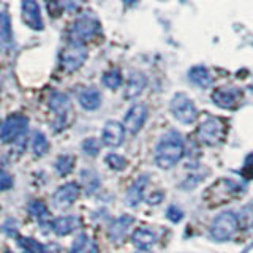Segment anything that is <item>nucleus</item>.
<instances>
[{
  "mask_svg": "<svg viewBox=\"0 0 253 253\" xmlns=\"http://www.w3.org/2000/svg\"><path fill=\"white\" fill-rule=\"evenodd\" d=\"M84 242H85V236L84 234H81L78 237V239L73 242V249H71V252L70 253H78L79 250H81L83 247H84Z\"/></svg>",
  "mask_w": 253,
  "mask_h": 253,
  "instance_id": "33",
  "label": "nucleus"
},
{
  "mask_svg": "<svg viewBox=\"0 0 253 253\" xmlns=\"http://www.w3.org/2000/svg\"><path fill=\"white\" fill-rule=\"evenodd\" d=\"M29 212H30L34 217H37L40 221H42V220L44 221V220L49 218V212H47L46 206H44L42 201H32V203L29 204Z\"/></svg>",
  "mask_w": 253,
  "mask_h": 253,
  "instance_id": "27",
  "label": "nucleus"
},
{
  "mask_svg": "<svg viewBox=\"0 0 253 253\" xmlns=\"http://www.w3.org/2000/svg\"><path fill=\"white\" fill-rule=\"evenodd\" d=\"M51 226H52V231L57 236H67L79 226V220L78 217H73V215L59 217L52 221Z\"/></svg>",
  "mask_w": 253,
  "mask_h": 253,
  "instance_id": "17",
  "label": "nucleus"
},
{
  "mask_svg": "<svg viewBox=\"0 0 253 253\" xmlns=\"http://www.w3.org/2000/svg\"><path fill=\"white\" fill-rule=\"evenodd\" d=\"M105 162L108 163L109 168H113L114 171H124L126 168V160L122 157V155H119V154H108L106 158H105Z\"/></svg>",
  "mask_w": 253,
  "mask_h": 253,
  "instance_id": "28",
  "label": "nucleus"
},
{
  "mask_svg": "<svg viewBox=\"0 0 253 253\" xmlns=\"http://www.w3.org/2000/svg\"><path fill=\"white\" fill-rule=\"evenodd\" d=\"M188 78L190 81H192L193 84L203 87V89H208V87L212 84V75L209 73V70L206 67H193L192 70L188 71Z\"/></svg>",
  "mask_w": 253,
  "mask_h": 253,
  "instance_id": "19",
  "label": "nucleus"
},
{
  "mask_svg": "<svg viewBox=\"0 0 253 253\" xmlns=\"http://www.w3.org/2000/svg\"><path fill=\"white\" fill-rule=\"evenodd\" d=\"M223 122L217 117H209L198 128V138L208 146H215L223 138Z\"/></svg>",
  "mask_w": 253,
  "mask_h": 253,
  "instance_id": "7",
  "label": "nucleus"
},
{
  "mask_svg": "<svg viewBox=\"0 0 253 253\" xmlns=\"http://www.w3.org/2000/svg\"><path fill=\"white\" fill-rule=\"evenodd\" d=\"M147 85V79L146 76L141 73V71H133L128 78V84H126V92L125 97L126 98H134L146 89Z\"/></svg>",
  "mask_w": 253,
  "mask_h": 253,
  "instance_id": "13",
  "label": "nucleus"
},
{
  "mask_svg": "<svg viewBox=\"0 0 253 253\" xmlns=\"http://www.w3.org/2000/svg\"><path fill=\"white\" fill-rule=\"evenodd\" d=\"M169 109L172 116L177 119L180 124L190 125L196 121L198 117V109L195 106V103L190 100L185 93H176L171 100Z\"/></svg>",
  "mask_w": 253,
  "mask_h": 253,
  "instance_id": "5",
  "label": "nucleus"
},
{
  "mask_svg": "<svg viewBox=\"0 0 253 253\" xmlns=\"http://www.w3.org/2000/svg\"><path fill=\"white\" fill-rule=\"evenodd\" d=\"M146 119H147V108L142 103H136L125 114V121H124L125 130H128L131 134H136L142 128V125L146 124Z\"/></svg>",
  "mask_w": 253,
  "mask_h": 253,
  "instance_id": "10",
  "label": "nucleus"
},
{
  "mask_svg": "<svg viewBox=\"0 0 253 253\" xmlns=\"http://www.w3.org/2000/svg\"><path fill=\"white\" fill-rule=\"evenodd\" d=\"M184 157V142L177 133H168L158 141L155 149V165L162 169H169Z\"/></svg>",
  "mask_w": 253,
  "mask_h": 253,
  "instance_id": "1",
  "label": "nucleus"
},
{
  "mask_svg": "<svg viewBox=\"0 0 253 253\" xmlns=\"http://www.w3.org/2000/svg\"><path fill=\"white\" fill-rule=\"evenodd\" d=\"M239 229V220L231 211L220 212L211 225V236L218 242L229 241Z\"/></svg>",
  "mask_w": 253,
  "mask_h": 253,
  "instance_id": "2",
  "label": "nucleus"
},
{
  "mask_svg": "<svg viewBox=\"0 0 253 253\" xmlns=\"http://www.w3.org/2000/svg\"><path fill=\"white\" fill-rule=\"evenodd\" d=\"M244 253H253V244L250 245L249 249H245V250H244Z\"/></svg>",
  "mask_w": 253,
  "mask_h": 253,
  "instance_id": "36",
  "label": "nucleus"
},
{
  "mask_svg": "<svg viewBox=\"0 0 253 253\" xmlns=\"http://www.w3.org/2000/svg\"><path fill=\"white\" fill-rule=\"evenodd\" d=\"M100 149H101L100 142H98V139H95V138H87L83 142V150L87 155H90V157L97 155L100 152Z\"/></svg>",
  "mask_w": 253,
  "mask_h": 253,
  "instance_id": "29",
  "label": "nucleus"
},
{
  "mask_svg": "<svg viewBox=\"0 0 253 253\" xmlns=\"http://www.w3.org/2000/svg\"><path fill=\"white\" fill-rule=\"evenodd\" d=\"M81 184H83V187H84L85 192L90 195V193L95 192V190H97L98 185H100L98 174L95 172V171H92V169H84V171L81 172Z\"/></svg>",
  "mask_w": 253,
  "mask_h": 253,
  "instance_id": "22",
  "label": "nucleus"
},
{
  "mask_svg": "<svg viewBox=\"0 0 253 253\" xmlns=\"http://www.w3.org/2000/svg\"><path fill=\"white\" fill-rule=\"evenodd\" d=\"M166 217L171 221H174V223H177V221H180V218L184 217V212H182L177 206H171V208L166 211Z\"/></svg>",
  "mask_w": 253,
  "mask_h": 253,
  "instance_id": "31",
  "label": "nucleus"
},
{
  "mask_svg": "<svg viewBox=\"0 0 253 253\" xmlns=\"http://www.w3.org/2000/svg\"><path fill=\"white\" fill-rule=\"evenodd\" d=\"M125 138V126L117 121H108L103 126L101 139L109 147H119Z\"/></svg>",
  "mask_w": 253,
  "mask_h": 253,
  "instance_id": "11",
  "label": "nucleus"
},
{
  "mask_svg": "<svg viewBox=\"0 0 253 253\" xmlns=\"http://www.w3.org/2000/svg\"><path fill=\"white\" fill-rule=\"evenodd\" d=\"M13 187V177L5 171H0V192H5V190Z\"/></svg>",
  "mask_w": 253,
  "mask_h": 253,
  "instance_id": "30",
  "label": "nucleus"
},
{
  "mask_svg": "<svg viewBox=\"0 0 253 253\" xmlns=\"http://www.w3.org/2000/svg\"><path fill=\"white\" fill-rule=\"evenodd\" d=\"M103 84H105L108 89H117V87H121L122 84V75L119 70H109L106 71L105 75H103Z\"/></svg>",
  "mask_w": 253,
  "mask_h": 253,
  "instance_id": "26",
  "label": "nucleus"
},
{
  "mask_svg": "<svg viewBox=\"0 0 253 253\" xmlns=\"http://www.w3.org/2000/svg\"><path fill=\"white\" fill-rule=\"evenodd\" d=\"M133 217L131 215H122L117 220L113 221V225L109 226V237L113 241H121L124 239V236L128 231V228L133 225Z\"/></svg>",
  "mask_w": 253,
  "mask_h": 253,
  "instance_id": "16",
  "label": "nucleus"
},
{
  "mask_svg": "<svg viewBox=\"0 0 253 253\" xmlns=\"http://www.w3.org/2000/svg\"><path fill=\"white\" fill-rule=\"evenodd\" d=\"M87 253H98V249L97 247H95V245H93V247L89 250V252H87Z\"/></svg>",
  "mask_w": 253,
  "mask_h": 253,
  "instance_id": "37",
  "label": "nucleus"
},
{
  "mask_svg": "<svg viewBox=\"0 0 253 253\" xmlns=\"http://www.w3.org/2000/svg\"><path fill=\"white\" fill-rule=\"evenodd\" d=\"M13 42L11 21L6 11L0 13V46H10Z\"/></svg>",
  "mask_w": 253,
  "mask_h": 253,
  "instance_id": "21",
  "label": "nucleus"
},
{
  "mask_svg": "<svg viewBox=\"0 0 253 253\" xmlns=\"http://www.w3.org/2000/svg\"><path fill=\"white\" fill-rule=\"evenodd\" d=\"M78 100H79V105H81L84 109L93 111V109L100 108V105H101V93L97 89H93V87H89V89L81 90Z\"/></svg>",
  "mask_w": 253,
  "mask_h": 253,
  "instance_id": "15",
  "label": "nucleus"
},
{
  "mask_svg": "<svg viewBox=\"0 0 253 253\" xmlns=\"http://www.w3.org/2000/svg\"><path fill=\"white\" fill-rule=\"evenodd\" d=\"M18 242L21 247L26 250L27 253H46V249L43 244H40L38 241L32 239V237L26 236H18Z\"/></svg>",
  "mask_w": 253,
  "mask_h": 253,
  "instance_id": "24",
  "label": "nucleus"
},
{
  "mask_svg": "<svg viewBox=\"0 0 253 253\" xmlns=\"http://www.w3.org/2000/svg\"><path fill=\"white\" fill-rule=\"evenodd\" d=\"M75 168V158L71 155H60L55 162V169L60 176H67Z\"/></svg>",
  "mask_w": 253,
  "mask_h": 253,
  "instance_id": "25",
  "label": "nucleus"
},
{
  "mask_svg": "<svg viewBox=\"0 0 253 253\" xmlns=\"http://www.w3.org/2000/svg\"><path fill=\"white\" fill-rule=\"evenodd\" d=\"M63 2H65L67 10L70 11H78L79 6L83 5V0H63Z\"/></svg>",
  "mask_w": 253,
  "mask_h": 253,
  "instance_id": "32",
  "label": "nucleus"
},
{
  "mask_svg": "<svg viewBox=\"0 0 253 253\" xmlns=\"http://www.w3.org/2000/svg\"><path fill=\"white\" fill-rule=\"evenodd\" d=\"M124 2H125V5H128V6H131V5H134V3H136V2H138V0H124Z\"/></svg>",
  "mask_w": 253,
  "mask_h": 253,
  "instance_id": "35",
  "label": "nucleus"
},
{
  "mask_svg": "<svg viewBox=\"0 0 253 253\" xmlns=\"http://www.w3.org/2000/svg\"><path fill=\"white\" fill-rule=\"evenodd\" d=\"M22 18L30 29L43 30L42 10L37 0H22Z\"/></svg>",
  "mask_w": 253,
  "mask_h": 253,
  "instance_id": "12",
  "label": "nucleus"
},
{
  "mask_svg": "<svg viewBox=\"0 0 253 253\" xmlns=\"http://www.w3.org/2000/svg\"><path fill=\"white\" fill-rule=\"evenodd\" d=\"M149 184V176H139L138 180H134V184L130 187L128 193H126V203L130 206H138L144 196V190Z\"/></svg>",
  "mask_w": 253,
  "mask_h": 253,
  "instance_id": "14",
  "label": "nucleus"
},
{
  "mask_svg": "<svg viewBox=\"0 0 253 253\" xmlns=\"http://www.w3.org/2000/svg\"><path fill=\"white\" fill-rule=\"evenodd\" d=\"M32 150L37 157H43L47 150H49V142L47 138L44 136V133L42 131H35L34 133V139H32Z\"/></svg>",
  "mask_w": 253,
  "mask_h": 253,
  "instance_id": "23",
  "label": "nucleus"
},
{
  "mask_svg": "<svg viewBox=\"0 0 253 253\" xmlns=\"http://www.w3.org/2000/svg\"><path fill=\"white\" fill-rule=\"evenodd\" d=\"M49 106H51V109L54 111V113L59 116V119H63V117H65L67 113L70 111V108H71V105H70V98L67 97L65 93H60V92H57V93H54V95H52L51 100H49Z\"/></svg>",
  "mask_w": 253,
  "mask_h": 253,
  "instance_id": "20",
  "label": "nucleus"
},
{
  "mask_svg": "<svg viewBox=\"0 0 253 253\" xmlns=\"http://www.w3.org/2000/svg\"><path fill=\"white\" fill-rule=\"evenodd\" d=\"M162 200H163V193H162V192H160V193H158V192H157V196L154 195V196H149V198H147V201H149L150 204H155V203H160Z\"/></svg>",
  "mask_w": 253,
  "mask_h": 253,
  "instance_id": "34",
  "label": "nucleus"
},
{
  "mask_svg": "<svg viewBox=\"0 0 253 253\" xmlns=\"http://www.w3.org/2000/svg\"><path fill=\"white\" fill-rule=\"evenodd\" d=\"M100 30V21L98 18L90 11L83 13L75 21L73 29H71V42L83 43L85 40H90L97 35Z\"/></svg>",
  "mask_w": 253,
  "mask_h": 253,
  "instance_id": "3",
  "label": "nucleus"
},
{
  "mask_svg": "<svg viewBox=\"0 0 253 253\" xmlns=\"http://www.w3.org/2000/svg\"><path fill=\"white\" fill-rule=\"evenodd\" d=\"M79 192L81 188L76 184V182H68V184H63L62 187H59L55 190V193L52 196L54 206L57 209H67L73 204L78 198H79Z\"/></svg>",
  "mask_w": 253,
  "mask_h": 253,
  "instance_id": "8",
  "label": "nucleus"
},
{
  "mask_svg": "<svg viewBox=\"0 0 253 253\" xmlns=\"http://www.w3.org/2000/svg\"><path fill=\"white\" fill-rule=\"evenodd\" d=\"M242 98V92L234 87H220L212 92V101L215 103L218 108L223 109H233L239 105Z\"/></svg>",
  "mask_w": 253,
  "mask_h": 253,
  "instance_id": "9",
  "label": "nucleus"
},
{
  "mask_svg": "<svg viewBox=\"0 0 253 253\" xmlns=\"http://www.w3.org/2000/svg\"><path fill=\"white\" fill-rule=\"evenodd\" d=\"M87 59V47L83 43L70 42L60 52V67L67 73H73L79 70Z\"/></svg>",
  "mask_w": 253,
  "mask_h": 253,
  "instance_id": "4",
  "label": "nucleus"
},
{
  "mask_svg": "<svg viewBox=\"0 0 253 253\" xmlns=\"http://www.w3.org/2000/svg\"><path fill=\"white\" fill-rule=\"evenodd\" d=\"M131 241H133V244L136 245L138 249L147 250V249H150L155 244L157 236L152 231H150V229L139 228V229H136V231L131 234Z\"/></svg>",
  "mask_w": 253,
  "mask_h": 253,
  "instance_id": "18",
  "label": "nucleus"
},
{
  "mask_svg": "<svg viewBox=\"0 0 253 253\" xmlns=\"http://www.w3.org/2000/svg\"><path fill=\"white\" fill-rule=\"evenodd\" d=\"M29 125V119L22 114H11L5 119V122L0 126V139L2 142H13L16 138L26 131Z\"/></svg>",
  "mask_w": 253,
  "mask_h": 253,
  "instance_id": "6",
  "label": "nucleus"
}]
</instances>
